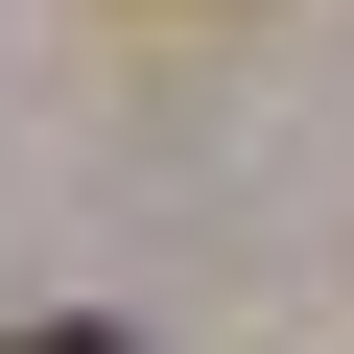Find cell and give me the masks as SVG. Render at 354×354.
<instances>
[{"mask_svg":"<svg viewBox=\"0 0 354 354\" xmlns=\"http://www.w3.org/2000/svg\"><path fill=\"white\" fill-rule=\"evenodd\" d=\"M24 354H118V330H24Z\"/></svg>","mask_w":354,"mask_h":354,"instance_id":"6da1fadb","label":"cell"}]
</instances>
